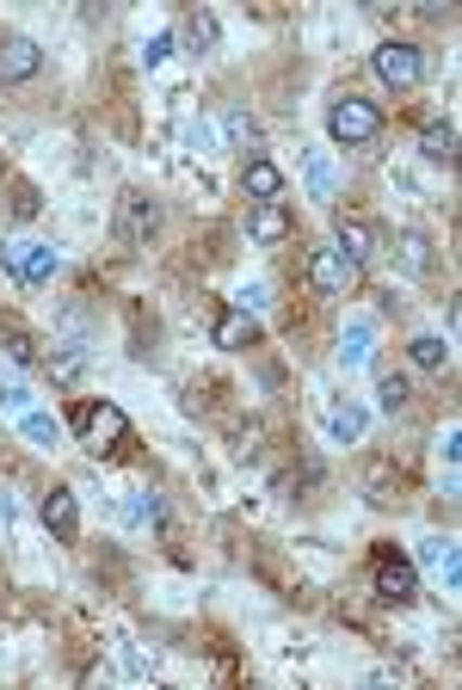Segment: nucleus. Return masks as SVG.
I'll list each match as a JSON object with an SVG mask.
<instances>
[{
	"mask_svg": "<svg viewBox=\"0 0 462 690\" xmlns=\"http://www.w3.org/2000/svg\"><path fill=\"white\" fill-rule=\"evenodd\" d=\"M43 68V50L38 38H25V31H13V38H0V87H20V80H31Z\"/></svg>",
	"mask_w": 462,
	"mask_h": 690,
	"instance_id": "8",
	"label": "nucleus"
},
{
	"mask_svg": "<svg viewBox=\"0 0 462 690\" xmlns=\"http://www.w3.org/2000/svg\"><path fill=\"white\" fill-rule=\"evenodd\" d=\"M303 173H308V197H321V204H333V197H339V173H333L328 154H315Z\"/></svg>",
	"mask_w": 462,
	"mask_h": 690,
	"instance_id": "22",
	"label": "nucleus"
},
{
	"mask_svg": "<svg viewBox=\"0 0 462 690\" xmlns=\"http://www.w3.org/2000/svg\"><path fill=\"white\" fill-rule=\"evenodd\" d=\"M407 401H413L407 376H383V383H376V407H383L388 420H395V413H407Z\"/></svg>",
	"mask_w": 462,
	"mask_h": 690,
	"instance_id": "24",
	"label": "nucleus"
},
{
	"mask_svg": "<svg viewBox=\"0 0 462 690\" xmlns=\"http://www.w3.org/2000/svg\"><path fill=\"white\" fill-rule=\"evenodd\" d=\"M80 376H87V352H80V345H50V383L75 388Z\"/></svg>",
	"mask_w": 462,
	"mask_h": 690,
	"instance_id": "16",
	"label": "nucleus"
},
{
	"mask_svg": "<svg viewBox=\"0 0 462 690\" xmlns=\"http://www.w3.org/2000/svg\"><path fill=\"white\" fill-rule=\"evenodd\" d=\"M328 438H333V444H358V438H364V407H358V401H333Z\"/></svg>",
	"mask_w": 462,
	"mask_h": 690,
	"instance_id": "17",
	"label": "nucleus"
},
{
	"mask_svg": "<svg viewBox=\"0 0 462 690\" xmlns=\"http://www.w3.org/2000/svg\"><path fill=\"white\" fill-rule=\"evenodd\" d=\"M370 358H376V327H370V321H351L346 333H339V365H346V370H364Z\"/></svg>",
	"mask_w": 462,
	"mask_h": 690,
	"instance_id": "12",
	"label": "nucleus"
},
{
	"mask_svg": "<svg viewBox=\"0 0 462 690\" xmlns=\"http://www.w3.org/2000/svg\"><path fill=\"white\" fill-rule=\"evenodd\" d=\"M222 130H229V142H253V136H259V124H253L247 112H229V117H222Z\"/></svg>",
	"mask_w": 462,
	"mask_h": 690,
	"instance_id": "30",
	"label": "nucleus"
},
{
	"mask_svg": "<svg viewBox=\"0 0 462 690\" xmlns=\"http://www.w3.org/2000/svg\"><path fill=\"white\" fill-rule=\"evenodd\" d=\"M328 136L339 142V149H364V142L383 136V112H376L370 99H358V93L333 99V105H328Z\"/></svg>",
	"mask_w": 462,
	"mask_h": 690,
	"instance_id": "3",
	"label": "nucleus"
},
{
	"mask_svg": "<svg viewBox=\"0 0 462 690\" xmlns=\"http://www.w3.org/2000/svg\"><path fill=\"white\" fill-rule=\"evenodd\" d=\"M117 229H124V241L149 247V234L161 229V204H154L149 192H124L117 197Z\"/></svg>",
	"mask_w": 462,
	"mask_h": 690,
	"instance_id": "9",
	"label": "nucleus"
},
{
	"mask_svg": "<svg viewBox=\"0 0 462 690\" xmlns=\"http://www.w3.org/2000/svg\"><path fill=\"white\" fill-rule=\"evenodd\" d=\"M333 247H339V253H346V259H351V266L364 271V259H370V253H376V234H370L364 222H339V241H333Z\"/></svg>",
	"mask_w": 462,
	"mask_h": 690,
	"instance_id": "19",
	"label": "nucleus"
},
{
	"mask_svg": "<svg viewBox=\"0 0 462 690\" xmlns=\"http://www.w3.org/2000/svg\"><path fill=\"white\" fill-rule=\"evenodd\" d=\"M75 438L87 457H112L117 444L130 438V413L117 401H80L75 407Z\"/></svg>",
	"mask_w": 462,
	"mask_h": 690,
	"instance_id": "1",
	"label": "nucleus"
},
{
	"mask_svg": "<svg viewBox=\"0 0 462 690\" xmlns=\"http://www.w3.org/2000/svg\"><path fill=\"white\" fill-rule=\"evenodd\" d=\"M370 68H376V80H383L388 93H413L425 80V50L420 43H407V38H388L370 50Z\"/></svg>",
	"mask_w": 462,
	"mask_h": 690,
	"instance_id": "2",
	"label": "nucleus"
},
{
	"mask_svg": "<svg viewBox=\"0 0 462 690\" xmlns=\"http://www.w3.org/2000/svg\"><path fill=\"white\" fill-rule=\"evenodd\" d=\"M407 352H413V365L432 370V376H444V370H450V340H438V333H420Z\"/></svg>",
	"mask_w": 462,
	"mask_h": 690,
	"instance_id": "20",
	"label": "nucleus"
},
{
	"mask_svg": "<svg viewBox=\"0 0 462 690\" xmlns=\"http://www.w3.org/2000/svg\"><path fill=\"white\" fill-rule=\"evenodd\" d=\"M253 340H259L253 315H241V308H222V315H216V345H222V352H247Z\"/></svg>",
	"mask_w": 462,
	"mask_h": 690,
	"instance_id": "14",
	"label": "nucleus"
},
{
	"mask_svg": "<svg viewBox=\"0 0 462 690\" xmlns=\"http://www.w3.org/2000/svg\"><path fill=\"white\" fill-rule=\"evenodd\" d=\"M241 186H247L253 204H284V167L266 161V154H253L247 167H241Z\"/></svg>",
	"mask_w": 462,
	"mask_h": 690,
	"instance_id": "10",
	"label": "nucleus"
},
{
	"mask_svg": "<svg viewBox=\"0 0 462 690\" xmlns=\"http://www.w3.org/2000/svg\"><path fill=\"white\" fill-rule=\"evenodd\" d=\"M174 56V31H161V38H149V50H142V62L149 68H161V62Z\"/></svg>",
	"mask_w": 462,
	"mask_h": 690,
	"instance_id": "32",
	"label": "nucleus"
},
{
	"mask_svg": "<svg viewBox=\"0 0 462 690\" xmlns=\"http://www.w3.org/2000/svg\"><path fill=\"white\" fill-rule=\"evenodd\" d=\"M401 266L407 271H425V266H432V241H425L420 229H401Z\"/></svg>",
	"mask_w": 462,
	"mask_h": 690,
	"instance_id": "26",
	"label": "nucleus"
},
{
	"mask_svg": "<svg viewBox=\"0 0 462 690\" xmlns=\"http://www.w3.org/2000/svg\"><path fill=\"white\" fill-rule=\"evenodd\" d=\"M38 518H43V531H50L56 542H80V499H75V487H50L43 506H38Z\"/></svg>",
	"mask_w": 462,
	"mask_h": 690,
	"instance_id": "7",
	"label": "nucleus"
},
{
	"mask_svg": "<svg viewBox=\"0 0 462 690\" xmlns=\"http://www.w3.org/2000/svg\"><path fill=\"white\" fill-rule=\"evenodd\" d=\"M364 487H370V499H376V506H388V499H395V487H401V475H395V462H388V457H376V462H370V475H364Z\"/></svg>",
	"mask_w": 462,
	"mask_h": 690,
	"instance_id": "23",
	"label": "nucleus"
},
{
	"mask_svg": "<svg viewBox=\"0 0 462 690\" xmlns=\"http://www.w3.org/2000/svg\"><path fill=\"white\" fill-rule=\"evenodd\" d=\"M38 210H43L38 186H25V179H20V186H13V216H20V222H31V216H38Z\"/></svg>",
	"mask_w": 462,
	"mask_h": 690,
	"instance_id": "28",
	"label": "nucleus"
},
{
	"mask_svg": "<svg viewBox=\"0 0 462 690\" xmlns=\"http://www.w3.org/2000/svg\"><path fill=\"white\" fill-rule=\"evenodd\" d=\"M0 266L13 271L20 284L38 290V284H50V278H56L62 259H56V247H50V241H25V234H20V241H7V247H0Z\"/></svg>",
	"mask_w": 462,
	"mask_h": 690,
	"instance_id": "4",
	"label": "nucleus"
},
{
	"mask_svg": "<svg viewBox=\"0 0 462 690\" xmlns=\"http://www.w3.org/2000/svg\"><path fill=\"white\" fill-rule=\"evenodd\" d=\"M136 512L161 524V518H167V506H161V494H154V487H142V494H136Z\"/></svg>",
	"mask_w": 462,
	"mask_h": 690,
	"instance_id": "33",
	"label": "nucleus"
},
{
	"mask_svg": "<svg viewBox=\"0 0 462 690\" xmlns=\"http://www.w3.org/2000/svg\"><path fill=\"white\" fill-rule=\"evenodd\" d=\"M0 407H7V413H31V388L25 383H0Z\"/></svg>",
	"mask_w": 462,
	"mask_h": 690,
	"instance_id": "29",
	"label": "nucleus"
},
{
	"mask_svg": "<svg viewBox=\"0 0 462 690\" xmlns=\"http://www.w3.org/2000/svg\"><path fill=\"white\" fill-rule=\"evenodd\" d=\"M308 284L321 290V296H351L358 290V266L339 247H315L308 253Z\"/></svg>",
	"mask_w": 462,
	"mask_h": 690,
	"instance_id": "5",
	"label": "nucleus"
},
{
	"mask_svg": "<svg viewBox=\"0 0 462 690\" xmlns=\"http://www.w3.org/2000/svg\"><path fill=\"white\" fill-rule=\"evenodd\" d=\"M438 450H444V462H450V469H457V457H462V432H457V425H450V432H444V444H438Z\"/></svg>",
	"mask_w": 462,
	"mask_h": 690,
	"instance_id": "34",
	"label": "nucleus"
},
{
	"mask_svg": "<svg viewBox=\"0 0 462 690\" xmlns=\"http://www.w3.org/2000/svg\"><path fill=\"white\" fill-rule=\"evenodd\" d=\"M185 43H192L197 56H216V43H222V25H216L210 7H197L192 20H185Z\"/></svg>",
	"mask_w": 462,
	"mask_h": 690,
	"instance_id": "18",
	"label": "nucleus"
},
{
	"mask_svg": "<svg viewBox=\"0 0 462 690\" xmlns=\"http://www.w3.org/2000/svg\"><path fill=\"white\" fill-rule=\"evenodd\" d=\"M420 561L444 574V592H457V586H462V555H457V542H450V537H432L420 549Z\"/></svg>",
	"mask_w": 462,
	"mask_h": 690,
	"instance_id": "15",
	"label": "nucleus"
},
{
	"mask_svg": "<svg viewBox=\"0 0 462 690\" xmlns=\"http://www.w3.org/2000/svg\"><path fill=\"white\" fill-rule=\"evenodd\" d=\"M234 308H241V315H266V308H271L266 284H241V290H234Z\"/></svg>",
	"mask_w": 462,
	"mask_h": 690,
	"instance_id": "27",
	"label": "nucleus"
},
{
	"mask_svg": "<svg viewBox=\"0 0 462 690\" xmlns=\"http://www.w3.org/2000/svg\"><path fill=\"white\" fill-rule=\"evenodd\" d=\"M0 352H7L13 365H38V340H31L25 327H7V333H0Z\"/></svg>",
	"mask_w": 462,
	"mask_h": 690,
	"instance_id": "25",
	"label": "nucleus"
},
{
	"mask_svg": "<svg viewBox=\"0 0 462 690\" xmlns=\"http://www.w3.org/2000/svg\"><path fill=\"white\" fill-rule=\"evenodd\" d=\"M185 149H192V154H216V130H210V124H185Z\"/></svg>",
	"mask_w": 462,
	"mask_h": 690,
	"instance_id": "31",
	"label": "nucleus"
},
{
	"mask_svg": "<svg viewBox=\"0 0 462 690\" xmlns=\"http://www.w3.org/2000/svg\"><path fill=\"white\" fill-rule=\"evenodd\" d=\"M290 229H296V222H290V210L284 204H253V216H247V234L253 241H290Z\"/></svg>",
	"mask_w": 462,
	"mask_h": 690,
	"instance_id": "13",
	"label": "nucleus"
},
{
	"mask_svg": "<svg viewBox=\"0 0 462 690\" xmlns=\"http://www.w3.org/2000/svg\"><path fill=\"white\" fill-rule=\"evenodd\" d=\"M420 154L438 161V167H450V161H457V124H450V117H420Z\"/></svg>",
	"mask_w": 462,
	"mask_h": 690,
	"instance_id": "11",
	"label": "nucleus"
},
{
	"mask_svg": "<svg viewBox=\"0 0 462 690\" xmlns=\"http://www.w3.org/2000/svg\"><path fill=\"white\" fill-rule=\"evenodd\" d=\"M376 598H388V604H413L420 598V574H413V561L395 555V549H376Z\"/></svg>",
	"mask_w": 462,
	"mask_h": 690,
	"instance_id": "6",
	"label": "nucleus"
},
{
	"mask_svg": "<svg viewBox=\"0 0 462 690\" xmlns=\"http://www.w3.org/2000/svg\"><path fill=\"white\" fill-rule=\"evenodd\" d=\"M20 432L38 444V450H56V444H62V420H56V413H38V407L20 413Z\"/></svg>",
	"mask_w": 462,
	"mask_h": 690,
	"instance_id": "21",
	"label": "nucleus"
}]
</instances>
